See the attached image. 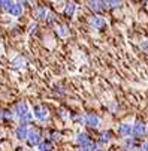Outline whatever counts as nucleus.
<instances>
[{
	"instance_id": "obj_1",
	"label": "nucleus",
	"mask_w": 148,
	"mask_h": 151,
	"mask_svg": "<svg viewBox=\"0 0 148 151\" xmlns=\"http://www.w3.org/2000/svg\"><path fill=\"white\" fill-rule=\"evenodd\" d=\"M15 115H18L21 120H23L30 111H29V106L24 103V102H19V103H17V106H15Z\"/></svg>"
},
{
	"instance_id": "obj_2",
	"label": "nucleus",
	"mask_w": 148,
	"mask_h": 151,
	"mask_svg": "<svg viewBox=\"0 0 148 151\" xmlns=\"http://www.w3.org/2000/svg\"><path fill=\"white\" fill-rule=\"evenodd\" d=\"M33 115H34V118L44 121V120H47V117H48V111L45 109L44 106H36L34 109H33Z\"/></svg>"
},
{
	"instance_id": "obj_3",
	"label": "nucleus",
	"mask_w": 148,
	"mask_h": 151,
	"mask_svg": "<svg viewBox=\"0 0 148 151\" xmlns=\"http://www.w3.org/2000/svg\"><path fill=\"white\" fill-rule=\"evenodd\" d=\"M118 132H120L121 136H130V135L133 133V126L129 124V123H123V124H120V127H118Z\"/></svg>"
},
{
	"instance_id": "obj_4",
	"label": "nucleus",
	"mask_w": 148,
	"mask_h": 151,
	"mask_svg": "<svg viewBox=\"0 0 148 151\" xmlns=\"http://www.w3.org/2000/svg\"><path fill=\"white\" fill-rule=\"evenodd\" d=\"M15 135H17V138H18V139H24V138H27V136H29V129H27L26 123H21V124L17 127Z\"/></svg>"
},
{
	"instance_id": "obj_5",
	"label": "nucleus",
	"mask_w": 148,
	"mask_h": 151,
	"mask_svg": "<svg viewBox=\"0 0 148 151\" xmlns=\"http://www.w3.org/2000/svg\"><path fill=\"white\" fill-rule=\"evenodd\" d=\"M27 139H29V142H30V145H36V144H39V132L37 130H29V136H27Z\"/></svg>"
},
{
	"instance_id": "obj_6",
	"label": "nucleus",
	"mask_w": 148,
	"mask_h": 151,
	"mask_svg": "<svg viewBox=\"0 0 148 151\" xmlns=\"http://www.w3.org/2000/svg\"><path fill=\"white\" fill-rule=\"evenodd\" d=\"M145 130H147V126L144 123H141V121L135 123V126H133V133L135 135H144Z\"/></svg>"
},
{
	"instance_id": "obj_7",
	"label": "nucleus",
	"mask_w": 148,
	"mask_h": 151,
	"mask_svg": "<svg viewBox=\"0 0 148 151\" xmlns=\"http://www.w3.org/2000/svg\"><path fill=\"white\" fill-rule=\"evenodd\" d=\"M85 123H87V126L96 127V126L99 124V118H97L94 114H88V115H85Z\"/></svg>"
},
{
	"instance_id": "obj_8",
	"label": "nucleus",
	"mask_w": 148,
	"mask_h": 151,
	"mask_svg": "<svg viewBox=\"0 0 148 151\" xmlns=\"http://www.w3.org/2000/svg\"><path fill=\"white\" fill-rule=\"evenodd\" d=\"M8 12H9L11 15H14V17H18V15H21V12H23V8H21L19 3H14Z\"/></svg>"
},
{
	"instance_id": "obj_9",
	"label": "nucleus",
	"mask_w": 148,
	"mask_h": 151,
	"mask_svg": "<svg viewBox=\"0 0 148 151\" xmlns=\"http://www.w3.org/2000/svg\"><path fill=\"white\" fill-rule=\"evenodd\" d=\"M76 142H78L79 145H84V147H85V145L90 144V138H88L85 133H79V135L76 136Z\"/></svg>"
},
{
	"instance_id": "obj_10",
	"label": "nucleus",
	"mask_w": 148,
	"mask_h": 151,
	"mask_svg": "<svg viewBox=\"0 0 148 151\" xmlns=\"http://www.w3.org/2000/svg\"><path fill=\"white\" fill-rule=\"evenodd\" d=\"M34 17L36 18H45L47 17V9L45 8H36L34 9Z\"/></svg>"
},
{
	"instance_id": "obj_11",
	"label": "nucleus",
	"mask_w": 148,
	"mask_h": 151,
	"mask_svg": "<svg viewBox=\"0 0 148 151\" xmlns=\"http://www.w3.org/2000/svg\"><path fill=\"white\" fill-rule=\"evenodd\" d=\"M75 8H76V5L75 3H68L66 5V8H65V12H66V15H69V17H72L73 15V12H75Z\"/></svg>"
},
{
	"instance_id": "obj_12",
	"label": "nucleus",
	"mask_w": 148,
	"mask_h": 151,
	"mask_svg": "<svg viewBox=\"0 0 148 151\" xmlns=\"http://www.w3.org/2000/svg\"><path fill=\"white\" fill-rule=\"evenodd\" d=\"M93 26L97 27V29L103 27V26H105V19H103L102 17H94V19H93Z\"/></svg>"
},
{
	"instance_id": "obj_13",
	"label": "nucleus",
	"mask_w": 148,
	"mask_h": 151,
	"mask_svg": "<svg viewBox=\"0 0 148 151\" xmlns=\"http://www.w3.org/2000/svg\"><path fill=\"white\" fill-rule=\"evenodd\" d=\"M37 150L39 151H50L51 150V144L50 142H39L37 144Z\"/></svg>"
},
{
	"instance_id": "obj_14",
	"label": "nucleus",
	"mask_w": 148,
	"mask_h": 151,
	"mask_svg": "<svg viewBox=\"0 0 148 151\" xmlns=\"http://www.w3.org/2000/svg\"><path fill=\"white\" fill-rule=\"evenodd\" d=\"M90 5H91L93 9H100L103 2H100V0H90Z\"/></svg>"
},
{
	"instance_id": "obj_15",
	"label": "nucleus",
	"mask_w": 148,
	"mask_h": 151,
	"mask_svg": "<svg viewBox=\"0 0 148 151\" xmlns=\"http://www.w3.org/2000/svg\"><path fill=\"white\" fill-rule=\"evenodd\" d=\"M12 64H14V66L15 68H18V66H21V64H24V58L23 57H17V58H14V61H12Z\"/></svg>"
},
{
	"instance_id": "obj_16",
	"label": "nucleus",
	"mask_w": 148,
	"mask_h": 151,
	"mask_svg": "<svg viewBox=\"0 0 148 151\" xmlns=\"http://www.w3.org/2000/svg\"><path fill=\"white\" fill-rule=\"evenodd\" d=\"M103 5H108L109 8H112L118 5V0H103Z\"/></svg>"
},
{
	"instance_id": "obj_17",
	"label": "nucleus",
	"mask_w": 148,
	"mask_h": 151,
	"mask_svg": "<svg viewBox=\"0 0 148 151\" xmlns=\"http://www.w3.org/2000/svg\"><path fill=\"white\" fill-rule=\"evenodd\" d=\"M58 29H60V30H58V32H60V36H66V35H68V30H66L65 26H60Z\"/></svg>"
},
{
	"instance_id": "obj_18",
	"label": "nucleus",
	"mask_w": 148,
	"mask_h": 151,
	"mask_svg": "<svg viewBox=\"0 0 148 151\" xmlns=\"http://www.w3.org/2000/svg\"><path fill=\"white\" fill-rule=\"evenodd\" d=\"M3 2H5V0H0V5H2V3H3Z\"/></svg>"
}]
</instances>
